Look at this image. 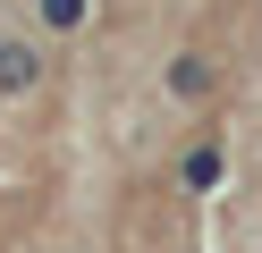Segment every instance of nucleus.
I'll use <instances>...</instances> for the list:
<instances>
[{
	"mask_svg": "<svg viewBox=\"0 0 262 253\" xmlns=\"http://www.w3.org/2000/svg\"><path fill=\"white\" fill-rule=\"evenodd\" d=\"M34 84H42V51L26 34H0V101H26Z\"/></svg>",
	"mask_w": 262,
	"mask_h": 253,
	"instance_id": "1",
	"label": "nucleus"
},
{
	"mask_svg": "<svg viewBox=\"0 0 262 253\" xmlns=\"http://www.w3.org/2000/svg\"><path fill=\"white\" fill-rule=\"evenodd\" d=\"M169 93H178V101H203V93H211V59H203V51L169 59Z\"/></svg>",
	"mask_w": 262,
	"mask_h": 253,
	"instance_id": "2",
	"label": "nucleus"
},
{
	"mask_svg": "<svg viewBox=\"0 0 262 253\" xmlns=\"http://www.w3.org/2000/svg\"><path fill=\"white\" fill-rule=\"evenodd\" d=\"M220 169H228V160H220V144H194L178 177H186V194H211V186H220Z\"/></svg>",
	"mask_w": 262,
	"mask_h": 253,
	"instance_id": "3",
	"label": "nucleus"
},
{
	"mask_svg": "<svg viewBox=\"0 0 262 253\" xmlns=\"http://www.w3.org/2000/svg\"><path fill=\"white\" fill-rule=\"evenodd\" d=\"M85 17H93V0H42V26L51 34H76Z\"/></svg>",
	"mask_w": 262,
	"mask_h": 253,
	"instance_id": "4",
	"label": "nucleus"
}]
</instances>
